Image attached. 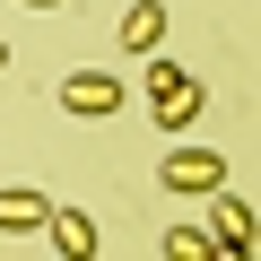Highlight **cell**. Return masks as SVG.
Instances as JSON below:
<instances>
[{
	"label": "cell",
	"instance_id": "7a4b0ae2",
	"mask_svg": "<svg viewBox=\"0 0 261 261\" xmlns=\"http://www.w3.org/2000/svg\"><path fill=\"white\" fill-rule=\"evenodd\" d=\"M157 183H166L174 200H209V192L226 183V157H218V148H166Z\"/></svg>",
	"mask_w": 261,
	"mask_h": 261
},
{
	"label": "cell",
	"instance_id": "ba28073f",
	"mask_svg": "<svg viewBox=\"0 0 261 261\" xmlns=\"http://www.w3.org/2000/svg\"><path fill=\"white\" fill-rule=\"evenodd\" d=\"M157 252H166V261H218V252H209V226H174Z\"/></svg>",
	"mask_w": 261,
	"mask_h": 261
},
{
	"label": "cell",
	"instance_id": "5b68a950",
	"mask_svg": "<svg viewBox=\"0 0 261 261\" xmlns=\"http://www.w3.org/2000/svg\"><path fill=\"white\" fill-rule=\"evenodd\" d=\"M44 235H53V252H70V261L105 252V244H96V218H87V209H44Z\"/></svg>",
	"mask_w": 261,
	"mask_h": 261
},
{
	"label": "cell",
	"instance_id": "277c9868",
	"mask_svg": "<svg viewBox=\"0 0 261 261\" xmlns=\"http://www.w3.org/2000/svg\"><path fill=\"white\" fill-rule=\"evenodd\" d=\"M61 113H79V122H105V113H122V79H105V70H79V79H61Z\"/></svg>",
	"mask_w": 261,
	"mask_h": 261
},
{
	"label": "cell",
	"instance_id": "3957f363",
	"mask_svg": "<svg viewBox=\"0 0 261 261\" xmlns=\"http://www.w3.org/2000/svg\"><path fill=\"white\" fill-rule=\"evenodd\" d=\"M209 252H218V261H252V209H244L226 183L209 192Z\"/></svg>",
	"mask_w": 261,
	"mask_h": 261
},
{
	"label": "cell",
	"instance_id": "9c48e42d",
	"mask_svg": "<svg viewBox=\"0 0 261 261\" xmlns=\"http://www.w3.org/2000/svg\"><path fill=\"white\" fill-rule=\"evenodd\" d=\"M27 9H61V0H27Z\"/></svg>",
	"mask_w": 261,
	"mask_h": 261
},
{
	"label": "cell",
	"instance_id": "8992f818",
	"mask_svg": "<svg viewBox=\"0 0 261 261\" xmlns=\"http://www.w3.org/2000/svg\"><path fill=\"white\" fill-rule=\"evenodd\" d=\"M166 44V0H130L122 9V53H157Z\"/></svg>",
	"mask_w": 261,
	"mask_h": 261
},
{
	"label": "cell",
	"instance_id": "6da1fadb",
	"mask_svg": "<svg viewBox=\"0 0 261 261\" xmlns=\"http://www.w3.org/2000/svg\"><path fill=\"white\" fill-rule=\"evenodd\" d=\"M148 113H157L166 140H183V130L209 113V87H200L192 70H174V61H157V53H148Z\"/></svg>",
	"mask_w": 261,
	"mask_h": 261
},
{
	"label": "cell",
	"instance_id": "30bf717a",
	"mask_svg": "<svg viewBox=\"0 0 261 261\" xmlns=\"http://www.w3.org/2000/svg\"><path fill=\"white\" fill-rule=\"evenodd\" d=\"M0 70H9V44H0Z\"/></svg>",
	"mask_w": 261,
	"mask_h": 261
},
{
	"label": "cell",
	"instance_id": "52a82bcc",
	"mask_svg": "<svg viewBox=\"0 0 261 261\" xmlns=\"http://www.w3.org/2000/svg\"><path fill=\"white\" fill-rule=\"evenodd\" d=\"M44 192H27V183H9V192H0V235H44Z\"/></svg>",
	"mask_w": 261,
	"mask_h": 261
}]
</instances>
